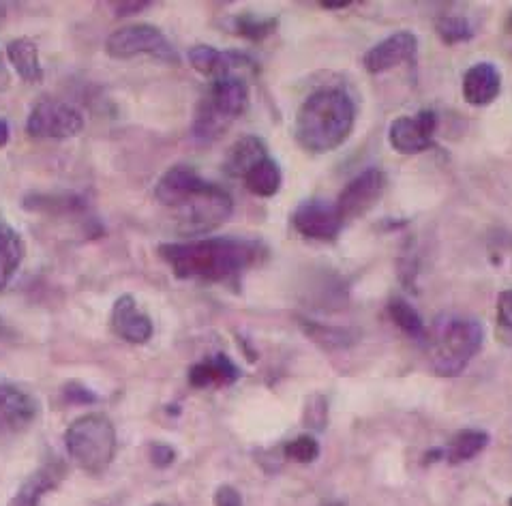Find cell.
<instances>
[{
	"instance_id": "5bb4252c",
	"label": "cell",
	"mask_w": 512,
	"mask_h": 506,
	"mask_svg": "<svg viewBox=\"0 0 512 506\" xmlns=\"http://www.w3.org/2000/svg\"><path fill=\"white\" fill-rule=\"evenodd\" d=\"M502 91V76L495 65L478 63L465 71L463 99L476 108H485L498 99Z\"/></svg>"
},
{
	"instance_id": "60d3db41",
	"label": "cell",
	"mask_w": 512,
	"mask_h": 506,
	"mask_svg": "<svg viewBox=\"0 0 512 506\" xmlns=\"http://www.w3.org/2000/svg\"><path fill=\"white\" fill-rule=\"evenodd\" d=\"M510 504H512V500H510Z\"/></svg>"
},
{
	"instance_id": "f1b7e54d",
	"label": "cell",
	"mask_w": 512,
	"mask_h": 506,
	"mask_svg": "<svg viewBox=\"0 0 512 506\" xmlns=\"http://www.w3.org/2000/svg\"><path fill=\"white\" fill-rule=\"evenodd\" d=\"M285 455L292 461H298V464H311L320 455V444L313 436H298L285 444Z\"/></svg>"
},
{
	"instance_id": "9c48e42d",
	"label": "cell",
	"mask_w": 512,
	"mask_h": 506,
	"mask_svg": "<svg viewBox=\"0 0 512 506\" xmlns=\"http://www.w3.org/2000/svg\"><path fill=\"white\" fill-rule=\"evenodd\" d=\"M384 189H386V174L378 168H369L365 172H360L358 176H354L339 193V200L335 204L343 223L363 217L367 211H371V208L382 198Z\"/></svg>"
},
{
	"instance_id": "2e32d148",
	"label": "cell",
	"mask_w": 512,
	"mask_h": 506,
	"mask_svg": "<svg viewBox=\"0 0 512 506\" xmlns=\"http://www.w3.org/2000/svg\"><path fill=\"white\" fill-rule=\"evenodd\" d=\"M191 67L206 78H228L234 76L236 67H247L251 61L240 52H219L210 46H195L189 50Z\"/></svg>"
},
{
	"instance_id": "74e56055",
	"label": "cell",
	"mask_w": 512,
	"mask_h": 506,
	"mask_svg": "<svg viewBox=\"0 0 512 506\" xmlns=\"http://www.w3.org/2000/svg\"><path fill=\"white\" fill-rule=\"evenodd\" d=\"M322 5L328 7V9H341V7H348L352 3H348V0H345V3H322Z\"/></svg>"
},
{
	"instance_id": "f546056e",
	"label": "cell",
	"mask_w": 512,
	"mask_h": 506,
	"mask_svg": "<svg viewBox=\"0 0 512 506\" xmlns=\"http://www.w3.org/2000/svg\"><path fill=\"white\" fill-rule=\"evenodd\" d=\"M498 324H495V331H498V339L506 346H512V290H504L498 296Z\"/></svg>"
},
{
	"instance_id": "ac0fdd59",
	"label": "cell",
	"mask_w": 512,
	"mask_h": 506,
	"mask_svg": "<svg viewBox=\"0 0 512 506\" xmlns=\"http://www.w3.org/2000/svg\"><path fill=\"white\" fill-rule=\"evenodd\" d=\"M240 378L238 367L225 354H217L213 359H206L193 365L189 371V382L195 389H206V386H225Z\"/></svg>"
},
{
	"instance_id": "52a82bcc",
	"label": "cell",
	"mask_w": 512,
	"mask_h": 506,
	"mask_svg": "<svg viewBox=\"0 0 512 506\" xmlns=\"http://www.w3.org/2000/svg\"><path fill=\"white\" fill-rule=\"evenodd\" d=\"M105 52L112 58H131L138 54H148L153 58H159L163 63H178V54L172 48V43L153 24H131L118 28V31H114L108 37V41H105Z\"/></svg>"
},
{
	"instance_id": "7c38bea8",
	"label": "cell",
	"mask_w": 512,
	"mask_h": 506,
	"mask_svg": "<svg viewBox=\"0 0 512 506\" xmlns=\"http://www.w3.org/2000/svg\"><path fill=\"white\" fill-rule=\"evenodd\" d=\"M418 52V39L410 31H401L386 37L378 46L365 54V69L373 76L395 69L401 63H408Z\"/></svg>"
},
{
	"instance_id": "f35d334b",
	"label": "cell",
	"mask_w": 512,
	"mask_h": 506,
	"mask_svg": "<svg viewBox=\"0 0 512 506\" xmlns=\"http://www.w3.org/2000/svg\"><path fill=\"white\" fill-rule=\"evenodd\" d=\"M0 335H5V324H3V318H0Z\"/></svg>"
},
{
	"instance_id": "44dd1931",
	"label": "cell",
	"mask_w": 512,
	"mask_h": 506,
	"mask_svg": "<svg viewBox=\"0 0 512 506\" xmlns=\"http://www.w3.org/2000/svg\"><path fill=\"white\" fill-rule=\"evenodd\" d=\"M264 157H268L264 140H260L258 136H245L230 148L228 157H225V172L230 176L245 178V174Z\"/></svg>"
},
{
	"instance_id": "8fae6325",
	"label": "cell",
	"mask_w": 512,
	"mask_h": 506,
	"mask_svg": "<svg viewBox=\"0 0 512 506\" xmlns=\"http://www.w3.org/2000/svg\"><path fill=\"white\" fill-rule=\"evenodd\" d=\"M294 228L311 241H335L343 228V219L335 204L322 200H307L296 208Z\"/></svg>"
},
{
	"instance_id": "4dcf8cb0",
	"label": "cell",
	"mask_w": 512,
	"mask_h": 506,
	"mask_svg": "<svg viewBox=\"0 0 512 506\" xmlns=\"http://www.w3.org/2000/svg\"><path fill=\"white\" fill-rule=\"evenodd\" d=\"M305 423L313 429H324L326 425V401L324 397H315L309 401L307 412H305Z\"/></svg>"
},
{
	"instance_id": "cb8c5ba5",
	"label": "cell",
	"mask_w": 512,
	"mask_h": 506,
	"mask_svg": "<svg viewBox=\"0 0 512 506\" xmlns=\"http://www.w3.org/2000/svg\"><path fill=\"white\" fill-rule=\"evenodd\" d=\"M388 316L397 324V329L403 331L408 337L412 339H423L427 335L425 331V322L420 318L418 311L405 301L395 296V299H390L388 303Z\"/></svg>"
},
{
	"instance_id": "83f0119b",
	"label": "cell",
	"mask_w": 512,
	"mask_h": 506,
	"mask_svg": "<svg viewBox=\"0 0 512 506\" xmlns=\"http://www.w3.org/2000/svg\"><path fill=\"white\" fill-rule=\"evenodd\" d=\"M234 33L251 39V41H262L264 37H268L270 33L277 28V20H260V18H253V16H240L234 18Z\"/></svg>"
},
{
	"instance_id": "d6a6232c",
	"label": "cell",
	"mask_w": 512,
	"mask_h": 506,
	"mask_svg": "<svg viewBox=\"0 0 512 506\" xmlns=\"http://www.w3.org/2000/svg\"><path fill=\"white\" fill-rule=\"evenodd\" d=\"M65 397H67L69 401H73V404H95V399H97L93 393H90L88 389H84V386L78 384V382L67 384Z\"/></svg>"
},
{
	"instance_id": "603a6c76",
	"label": "cell",
	"mask_w": 512,
	"mask_h": 506,
	"mask_svg": "<svg viewBox=\"0 0 512 506\" xmlns=\"http://www.w3.org/2000/svg\"><path fill=\"white\" fill-rule=\"evenodd\" d=\"M487 444H489V434H485V431L463 429L453 440H450L444 455L448 457L450 464H461V461H468L476 457L480 451H485Z\"/></svg>"
},
{
	"instance_id": "7402d4cb",
	"label": "cell",
	"mask_w": 512,
	"mask_h": 506,
	"mask_svg": "<svg viewBox=\"0 0 512 506\" xmlns=\"http://www.w3.org/2000/svg\"><path fill=\"white\" fill-rule=\"evenodd\" d=\"M245 185L251 193L260 198H273L283 185V172L273 157H264L262 161L245 174Z\"/></svg>"
},
{
	"instance_id": "6da1fadb",
	"label": "cell",
	"mask_w": 512,
	"mask_h": 506,
	"mask_svg": "<svg viewBox=\"0 0 512 506\" xmlns=\"http://www.w3.org/2000/svg\"><path fill=\"white\" fill-rule=\"evenodd\" d=\"M266 245L247 238H202L191 243H165L161 260L178 279H198L206 284L238 279L266 258Z\"/></svg>"
},
{
	"instance_id": "3957f363",
	"label": "cell",
	"mask_w": 512,
	"mask_h": 506,
	"mask_svg": "<svg viewBox=\"0 0 512 506\" xmlns=\"http://www.w3.org/2000/svg\"><path fill=\"white\" fill-rule=\"evenodd\" d=\"M356 106L341 88H322L305 99L296 116L298 144L309 153L337 151L352 136Z\"/></svg>"
},
{
	"instance_id": "8992f818",
	"label": "cell",
	"mask_w": 512,
	"mask_h": 506,
	"mask_svg": "<svg viewBox=\"0 0 512 506\" xmlns=\"http://www.w3.org/2000/svg\"><path fill=\"white\" fill-rule=\"evenodd\" d=\"M485 331L476 320L459 318L448 320L429 352L431 367L442 378H455L463 374V369L478 354L480 346H483Z\"/></svg>"
},
{
	"instance_id": "d6986e66",
	"label": "cell",
	"mask_w": 512,
	"mask_h": 506,
	"mask_svg": "<svg viewBox=\"0 0 512 506\" xmlns=\"http://www.w3.org/2000/svg\"><path fill=\"white\" fill-rule=\"evenodd\" d=\"M7 58L24 82L35 84V82L43 80L39 48L33 39H26V37L13 39L7 46Z\"/></svg>"
},
{
	"instance_id": "4316f807",
	"label": "cell",
	"mask_w": 512,
	"mask_h": 506,
	"mask_svg": "<svg viewBox=\"0 0 512 506\" xmlns=\"http://www.w3.org/2000/svg\"><path fill=\"white\" fill-rule=\"evenodd\" d=\"M435 31H438L440 39L444 43H448V46H453V43H463L472 39L474 31H472V24L465 20V18H459V16H446L438 22V26H435Z\"/></svg>"
},
{
	"instance_id": "836d02e7",
	"label": "cell",
	"mask_w": 512,
	"mask_h": 506,
	"mask_svg": "<svg viewBox=\"0 0 512 506\" xmlns=\"http://www.w3.org/2000/svg\"><path fill=\"white\" fill-rule=\"evenodd\" d=\"M215 506H243V498L232 485H221L215 494Z\"/></svg>"
},
{
	"instance_id": "4fadbf2b",
	"label": "cell",
	"mask_w": 512,
	"mask_h": 506,
	"mask_svg": "<svg viewBox=\"0 0 512 506\" xmlns=\"http://www.w3.org/2000/svg\"><path fill=\"white\" fill-rule=\"evenodd\" d=\"M112 331L120 337L129 341V344H146V341L153 337V322L144 314V311L135 303L131 294L118 296L114 307H112Z\"/></svg>"
},
{
	"instance_id": "1f68e13d",
	"label": "cell",
	"mask_w": 512,
	"mask_h": 506,
	"mask_svg": "<svg viewBox=\"0 0 512 506\" xmlns=\"http://www.w3.org/2000/svg\"><path fill=\"white\" fill-rule=\"evenodd\" d=\"M174 459H176V453L168 444H155L153 449H150V461H153L157 468H168Z\"/></svg>"
},
{
	"instance_id": "277c9868",
	"label": "cell",
	"mask_w": 512,
	"mask_h": 506,
	"mask_svg": "<svg viewBox=\"0 0 512 506\" xmlns=\"http://www.w3.org/2000/svg\"><path fill=\"white\" fill-rule=\"evenodd\" d=\"M249 88L243 78H219L208 88V93L198 103L193 121V136L200 142H213L228 125L247 110Z\"/></svg>"
},
{
	"instance_id": "d4e9b609",
	"label": "cell",
	"mask_w": 512,
	"mask_h": 506,
	"mask_svg": "<svg viewBox=\"0 0 512 506\" xmlns=\"http://www.w3.org/2000/svg\"><path fill=\"white\" fill-rule=\"evenodd\" d=\"M24 206L28 211H45V213H73V211H82L86 208V200L80 196H28L24 200Z\"/></svg>"
},
{
	"instance_id": "e0dca14e",
	"label": "cell",
	"mask_w": 512,
	"mask_h": 506,
	"mask_svg": "<svg viewBox=\"0 0 512 506\" xmlns=\"http://www.w3.org/2000/svg\"><path fill=\"white\" fill-rule=\"evenodd\" d=\"M65 476V464L58 459H50L48 464H43L35 474H30L26 483L20 487L18 496L13 500V506H39L41 498L48 491L56 489V485L63 481Z\"/></svg>"
},
{
	"instance_id": "ba28073f",
	"label": "cell",
	"mask_w": 512,
	"mask_h": 506,
	"mask_svg": "<svg viewBox=\"0 0 512 506\" xmlns=\"http://www.w3.org/2000/svg\"><path fill=\"white\" fill-rule=\"evenodd\" d=\"M82 129V114L58 99L37 101L26 121V133L35 140H69L78 136Z\"/></svg>"
},
{
	"instance_id": "d590c367",
	"label": "cell",
	"mask_w": 512,
	"mask_h": 506,
	"mask_svg": "<svg viewBox=\"0 0 512 506\" xmlns=\"http://www.w3.org/2000/svg\"><path fill=\"white\" fill-rule=\"evenodd\" d=\"M9 142V123L7 118H0V148L7 146Z\"/></svg>"
},
{
	"instance_id": "484cf974",
	"label": "cell",
	"mask_w": 512,
	"mask_h": 506,
	"mask_svg": "<svg viewBox=\"0 0 512 506\" xmlns=\"http://www.w3.org/2000/svg\"><path fill=\"white\" fill-rule=\"evenodd\" d=\"M303 326H305V333L315 341V344H320V346H324L328 350L345 348V346L352 344L350 331L333 329V326L315 324V322H307V320H303Z\"/></svg>"
},
{
	"instance_id": "ab89813d",
	"label": "cell",
	"mask_w": 512,
	"mask_h": 506,
	"mask_svg": "<svg viewBox=\"0 0 512 506\" xmlns=\"http://www.w3.org/2000/svg\"><path fill=\"white\" fill-rule=\"evenodd\" d=\"M510 26H512V16H510Z\"/></svg>"
},
{
	"instance_id": "8d00e7d4",
	"label": "cell",
	"mask_w": 512,
	"mask_h": 506,
	"mask_svg": "<svg viewBox=\"0 0 512 506\" xmlns=\"http://www.w3.org/2000/svg\"><path fill=\"white\" fill-rule=\"evenodd\" d=\"M7 80H9L7 69H5V63H3V56H0V88L7 86Z\"/></svg>"
},
{
	"instance_id": "5b68a950",
	"label": "cell",
	"mask_w": 512,
	"mask_h": 506,
	"mask_svg": "<svg viewBox=\"0 0 512 506\" xmlns=\"http://www.w3.org/2000/svg\"><path fill=\"white\" fill-rule=\"evenodd\" d=\"M69 457L88 474L108 470L116 453V429L108 416L86 414L73 421L65 434Z\"/></svg>"
},
{
	"instance_id": "30bf717a",
	"label": "cell",
	"mask_w": 512,
	"mask_h": 506,
	"mask_svg": "<svg viewBox=\"0 0 512 506\" xmlns=\"http://www.w3.org/2000/svg\"><path fill=\"white\" fill-rule=\"evenodd\" d=\"M438 116L433 110H420L414 116H399L388 129V142L401 155L423 153L433 144Z\"/></svg>"
},
{
	"instance_id": "7a4b0ae2",
	"label": "cell",
	"mask_w": 512,
	"mask_h": 506,
	"mask_svg": "<svg viewBox=\"0 0 512 506\" xmlns=\"http://www.w3.org/2000/svg\"><path fill=\"white\" fill-rule=\"evenodd\" d=\"M155 198L174 211L178 232L187 236L217 230L234 213L230 193L204 181L189 166H174L165 172L155 187Z\"/></svg>"
},
{
	"instance_id": "e575fe53",
	"label": "cell",
	"mask_w": 512,
	"mask_h": 506,
	"mask_svg": "<svg viewBox=\"0 0 512 506\" xmlns=\"http://www.w3.org/2000/svg\"><path fill=\"white\" fill-rule=\"evenodd\" d=\"M150 5H153V3H148V0H131V3H118L116 13H118V16H129V13H138V11H142Z\"/></svg>"
},
{
	"instance_id": "9a60e30c",
	"label": "cell",
	"mask_w": 512,
	"mask_h": 506,
	"mask_svg": "<svg viewBox=\"0 0 512 506\" xmlns=\"http://www.w3.org/2000/svg\"><path fill=\"white\" fill-rule=\"evenodd\" d=\"M37 416V404L13 384H0V429L22 431Z\"/></svg>"
},
{
	"instance_id": "ffe728a7",
	"label": "cell",
	"mask_w": 512,
	"mask_h": 506,
	"mask_svg": "<svg viewBox=\"0 0 512 506\" xmlns=\"http://www.w3.org/2000/svg\"><path fill=\"white\" fill-rule=\"evenodd\" d=\"M24 260V241L9 223L0 221V292H3L13 275L18 273Z\"/></svg>"
}]
</instances>
